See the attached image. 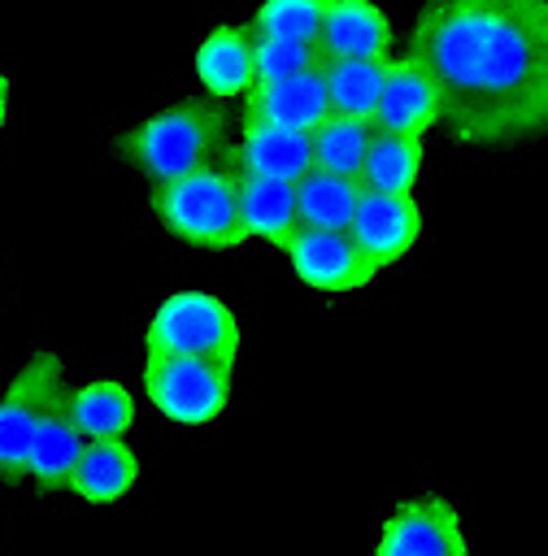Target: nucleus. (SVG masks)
I'll return each instance as SVG.
<instances>
[{
    "instance_id": "f257e3e1",
    "label": "nucleus",
    "mask_w": 548,
    "mask_h": 556,
    "mask_svg": "<svg viewBox=\"0 0 548 556\" xmlns=\"http://www.w3.org/2000/svg\"><path fill=\"white\" fill-rule=\"evenodd\" d=\"M404 52L431 74L461 143L548 135V0H435L413 17Z\"/></svg>"
},
{
    "instance_id": "f03ea898",
    "label": "nucleus",
    "mask_w": 548,
    "mask_h": 556,
    "mask_svg": "<svg viewBox=\"0 0 548 556\" xmlns=\"http://www.w3.org/2000/svg\"><path fill=\"white\" fill-rule=\"evenodd\" d=\"M122 156L152 187L187 178L204 165L226 161V113L209 100H178L157 109L122 135Z\"/></svg>"
},
{
    "instance_id": "7ed1b4c3",
    "label": "nucleus",
    "mask_w": 548,
    "mask_h": 556,
    "mask_svg": "<svg viewBox=\"0 0 548 556\" xmlns=\"http://www.w3.org/2000/svg\"><path fill=\"white\" fill-rule=\"evenodd\" d=\"M152 213L161 226L191 243V248H239L244 226H239V174L222 165H204L187 178H174L165 187H152Z\"/></svg>"
},
{
    "instance_id": "20e7f679",
    "label": "nucleus",
    "mask_w": 548,
    "mask_h": 556,
    "mask_svg": "<svg viewBox=\"0 0 548 556\" xmlns=\"http://www.w3.org/2000/svg\"><path fill=\"white\" fill-rule=\"evenodd\" d=\"M144 352L239 361V317L226 300L209 291H174L148 317Z\"/></svg>"
},
{
    "instance_id": "39448f33",
    "label": "nucleus",
    "mask_w": 548,
    "mask_h": 556,
    "mask_svg": "<svg viewBox=\"0 0 548 556\" xmlns=\"http://www.w3.org/2000/svg\"><path fill=\"white\" fill-rule=\"evenodd\" d=\"M235 361L217 356H144V395L148 404L178 421V426H204L231 404Z\"/></svg>"
},
{
    "instance_id": "423d86ee",
    "label": "nucleus",
    "mask_w": 548,
    "mask_h": 556,
    "mask_svg": "<svg viewBox=\"0 0 548 556\" xmlns=\"http://www.w3.org/2000/svg\"><path fill=\"white\" fill-rule=\"evenodd\" d=\"M65 391V369L57 352H35L0 395V473L26 478V456L39 434L43 413Z\"/></svg>"
},
{
    "instance_id": "0eeeda50",
    "label": "nucleus",
    "mask_w": 548,
    "mask_h": 556,
    "mask_svg": "<svg viewBox=\"0 0 548 556\" xmlns=\"http://www.w3.org/2000/svg\"><path fill=\"white\" fill-rule=\"evenodd\" d=\"M374 556H470V539L457 504L444 495L400 500L378 530Z\"/></svg>"
},
{
    "instance_id": "6e6552de",
    "label": "nucleus",
    "mask_w": 548,
    "mask_h": 556,
    "mask_svg": "<svg viewBox=\"0 0 548 556\" xmlns=\"http://www.w3.org/2000/svg\"><path fill=\"white\" fill-rule=\"evenodd\" d=\"M283 252L309 291L344 295V291H357L378 278L370 269V261L357 252L352 235H344V230H296Z\"/></svg>"
},
{
    "instance_id": "1a4fd4ad",
    "label": "nucleus",
    "mask_w": 548,
    "mask_h": 556,
    "mask_svg": "<svg viewBox=\"0 0 548 556\" xmlns=\"http://www.w3.org/2000/svg\"><path fill=\"white\" fill-rule=\"evenodd\" d=\"M357 252L370 261L374 274H383L387 265H396L422 235V208L413 195H378V191H361L352 226H348Z\"/></svg>"
},
{
    "instance_id": "9d476101",
    "label": "nucleus",
    "mask_w": 548,
    "mask_h": 556,
    "mask_svg": "<svg viewBox=\"0 0 548 556\" xmlns=\"http://www.w3.org/2000/svg\"><path fill=\"white\" fill-rule=\"evenodd\" d=\"M435 122H444V104L439 91L431 83V74L409 56H391L387 65V83L374 109V130L378 135H400V139H422Z\"/></svg>"
},
{
    "instance_id": "9b49d317",
    "label": "nucleus",
    "mask_w": 548,
    "mask_h": 556,
    "mask_svg": "<svg viewBox=\"0 0 548 556\" xmlns=\"http://www.w3.org/2000/svg\"><path fill=\"white\" fill-rule=\"evenodd\" d=\"M226 165L239 178H278V182H300L313 169V135L270 126V122H248L239 130V143L226 148Z\"/></svg>"
},
{
    "instance_id": "f8f14e48",
    "label": "nucleus",
    "mask_w": 548,
    "mask_h": 556,
    "mask_svg": "<svg viewBox=\"0 0 548 556\" xmlns=\"http://www.w3.org/2000/svg\"><path fill=\"white\" fill-rule=\"evenodd\" d=\"M391 22L370 0H326L322 30H317V56L322 61H374L391 56Z\"/></svg>"
},
{
    "instance_id": "ddd939ff",
    "label": "nucleus",
    "mask_w": 548,
    "mask_h": 556,
    "mask_svg": "<svg viewBox=\"0 0 548 556\" xmlns=\"http://www.w3.org/2000/svg\"><path fill=\"white\" fill-rule=\"evenodd\" d=\"M244 117L313 135L331 117V96H326V83H322V65L309 70V74L270 83V87H252L248 100H244Z\"/></svg>"
},
{
    "instance_id": "4468645a",
    "label": "nucleus",
    "mask_w": 548,
    "mask_h": 556,
    "mask_svg": "<svg viewBox=\"0 0 548 556\" xmlns=\"http://www.w3.org/2000/svg\"><path fill=\"white\" fill-rule=\"evenodd\" d=\"M196 78L217 100H248L252 91V30L248 26H213L196 43Z\"/></svg>"
},
{
    "instance_id": "2eb2a0df",
    "label": "nucleus",
    "mask_w": 548,
    "mask_h": 556,
    "mask_svg": "<svg viewBox=\"0 0 548 556\" xmlns=\"http://www.w3.org/2000/svg\"><path fill=\"white\" fill-rule=\"evenodd\" d=\"M139 478V456L126 439H104V443H87L65 491H74L87 504H117Z\"/></svg>"
},
{
    "instance_id": "dca6fc26",
    "label": "nucleus",
    "mask_w": 548,
    "mask_h": 556,
    "mask_svg": "<svg viewBox=\"0 0 548 556\" xmlns=\"http://www.w3.org/2000/svg\"><path fill=\"white\" fill-rule=\"evenodd\" d=\"M65 395H70V387L43 413L39 434L30 443V456H26V478L39 482V486H65L70 473H74V465H78V456H83V447H87V439L78 434V426L70 417Z\"/></svg>"
},
{
    "instance_id": "f3484780",
    "label": "nucleus",
    "mask_w": 548,
    "mask_h": 556,
    "mask_svg": "<svg viewBox=\"0 0 548 556\" xmlns=\"http://www.w3.org/2000/svg\"><path fill=\"white\" fill-rule=\"evenodd\" d=\"M239 226H244V239H265L274 248H287V239L300 230L296 182L239 178Z\"/></svg>"
},
{
    "instance_id": "a211bd4d",
    "label": "nucleus",
    "mask_w": 548,
    "mask_h": 556,
    "mask_svg": "<svg viewBox=\"0 0 548 556\" xmlns=\"http://www.w3.org/2000/svg\"><path fill=\"white\" fill-rule=\"evenodd\" d=\"M65 404H70V417L87 443L126 439V430L135 421V395L117 378H91L83 387H70Z\"/></svg>"
},
{
    "instance_id": "6ab92c4d",
    "label": "nucleus",
    "mask_w": 548,
    "mask_h": 556,
    "mask_svg": "<svg viewBox=\"0 0 548 556\" xmlns=\"http://www.w3.org/2000/svg\"><path fill=\"white\" fill-rule=\"evenodd\" d=\"M387 65H391V56L322 61V83H326V96H331V113L374 126V109H378V96H383V83H387Z\"/></svg>"
},
{
    "instance_id": "aec40b11",
    "label": "nucleus",
    "mask_w": 548,
    "mask_h": 556,
    "mask_svg": "<svg viewBox=\"0 0 548 556\" xmlns=\"http://www.w3.org/2000/svg\"><path fill=\"white\" fill-rule=\"evenodd\" d=\"M357 200H361V182L335 178V174H322V169H309L296 182V217H300V230H344L348 235L352 213H357Z\"/></svg>"
},
{
    "instance_id": "412c9836",
    "label": "nucleus",
    "mask_w": 548,
    "mask_h": 556,
    "mask_svg": "<svg viewBox=\"0 0 548 556\" xmlns=\"http://www.w3.org/2000/svg\"><path fill=\"white\" fill-rule=\"evenodd\" d=\"M370 143H374V126H370V122H357V117H339V113H331V117L313 130V169L361 182V169H365Z\"/></svg>"
},
{
    "instance_id": "4be33fe9",
    "label": "nucleus",
    "mask_w": 548,
    "mask_h": 556,
    "mask_svg": "<svg viewBox=\"0 0 548 556\" xmlns=\"http://www.w3.org/2000/svg\"><path fill=\"white\" fill-rule=\"evenodd\" d=\"M418 174H422V139H400V135L374 130V143H370V156L361 169V191L413 195Z\"/></svg>"
},
{
    "instance_id": "5701e85b",
    "label": "nucleus",
    "mask_w": 548,
    "mask_h": 556,
    "mask_svg": "<svg viewBox=\"0 0 548 556\" xmlns=\"http://www.w3.org/2000/svg\"><path fill=\"white\" fill-rule=\"evenodd\" d=\"M326 0H265L248 30L252 39H283V43H317Z\"/></svg>"
},
{
    "instance_id": "b1692460",
    "label": "nucleus",
    "mask_w": 548,
    "mask_h": 556,
    "mask_svg": "<svg viewBox=\"0 0 548 556\" xmlns=\"http://www.w3.org/2000/svg\"><path fill=\"white\" fill-rule=\"evenodd\" d=\"M317 43H283V39H252V87H270L296 74L317 70Z\"/></svg>"
},
{
    "instance_id": "393cba45",
    "label": "nucleus",
    "mask_w": 548,
    "mask_h": 556,
    "mask_svg": "<svg viewBox=\"0 0 548 556\" xmlns=\"http://www.w3.org/2000/svg\"><path fill=\"white\" fill-rule=\"evenodd\" d=\"M9 91H13V83H9V74H0V130H4V113H9Z\"/></svg>"
}]
</instances>
